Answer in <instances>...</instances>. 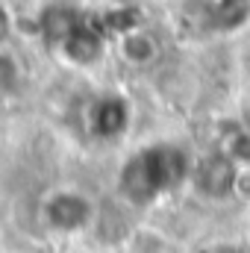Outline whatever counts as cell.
Instances as JSON below:
<instances>
[{
    "label": "cell",
    "mask_w": 250,
    "mask_h": 253,
    "mask_svg": "<svg viewBox=\"0 0 250 253\" xmlns=\"http://www.w3.org/2000/svg\"><path fill=\"white\" fill-rule=\"evenodd\" d=\"M191 159L186 150L171 147V144H159V147H147L141 153H135L132 159H126L118 177V186L129 203L135 206H147L156 197L168 194L174 186L191 180Z\"/></svg>",
    "instance_id": "1"
},
{
    "label": "cell",
    "mask_w": 250,
    "mask_h": 253,
    "mask_svg": "<svg viewBox=\"0 0 250 253\" xmlns=\"http://www.w3.org/2000/svg\"><path fill=\"white\" fill-rule=\"evenodd\" d=\"M42 218L53 233H83L94 221V203L88 194L77 189H56L42 203Z\"/></svg>",
    "instance_id": "2"
},
{
    "label": "cell",
    "mask_w": 250,
    "mask_h": 253,
    "mask_svg": "<svg viewBox=\"0 0 250 253\" xmlns=\"http://www.w3.org/2000/svg\"><path fill=\"white\" fill-rule=\"evenodd\" d=\"M191 183L203 197H212V200L230 197L236 183H239L236 159L227 156V153H209V156L197 159L191 165Z\"/></svg>",
    "instance_id": "3"
},
{
    "label": "cell",
    "mask_w": 250,
    "mask_h": 253,
    "mask_svg": "<svg viewBox=\"0 0 250 253\" xmlns=\"http://www.w3.org/2000/svg\"><path fill=\"white\" fill-rule=\"evenodd\" d=\"M118 56L132 68H150L159 59V39L144 27H126L118 36Z\"/></svg>",
    "instance_id": "4"
},
{
    "label": "cell",
    "mask_w": 250,
    "mask_h": 253,
    "mask_svg": "<svg viewBox=\"0 0 250 253\" xmlns=\"http://www.w3.org/2000/svg\"><path fill=\"white\" fill-rule=\"evenodd\" d=\"M88 124L94 129V135H100V138H118L129 124V106L118 94H106L91 106Z\"/></svg>",
    "instance_id": "5"
},
{
    "label": "cell",
    "mask_w": 250,
    "mask_h": 253,
    "mask_svg": "<svg viewBox=\"0 0 250 253\" xmlns=\"http://www.w3.org/2000/svg\"><path fill=\"white\" fill-rule=\"evenodd\" d=\"M56 47L62 50L65 59L74 65H94L103 56V39L85 24H77L65 39L56 42Z\"/></svg>",
    "instance_id": "6"
},
{
    "label": "cell",
    "mask_w": 250,
    "mask_h": 253,
    "mask_svg": "<svg viewBox=\"0 0 250 253\" xmlns=\"http://www.w3.org/2000/svg\"><path fill=\"white\" fill-rule=\"evenodd\" d=\"M250 21V0H215V30L233 33Z\"/></svg>",
    "instance_id": "7"
},
{
    "label": "cell",
    "mask_w": 250,
    "mask_h": 253,
    "mask_svg": "<svg viewBox=\"0 0 250 253\" xmlns=\"http://www.w3.org/2000/svg\"><path fill=\"white\" fill-rule=\"evenodd\" d=\"M21 62H18V56L9 50V47H3L0 44V94H9V91H15L18 85H21Z\"/></svg>",
    "instance_id": "8"
}]
</instances>
